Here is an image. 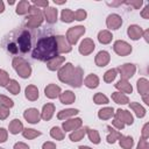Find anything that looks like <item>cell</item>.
<instances>
[{"label":"cell","mask_w":149,"mask_h":149,"mask_svg":"<svg viewBox=\"0 0 149 149\" xmlns=\"http://www.w3.org/2000/svg\"><path fill=\"white\" fill-rule=\"evenodd\" d=\"M57 54H58V50H57L56 36H48L38 40L33 51V57L38 61L48 62L49 59L57 56Z\"/></svg>","instance_id":"obj_1"},{"label":"cell","mask_w":149,"mask_h":149,"mask_svg":"<svg viewBox=\"0 0 149 149\" xmlns=\"http://www.w3.org/2000/svg\"><path fill=\"white\" fill-rule=\"evenodd\" d=\"M44 20V16H43V12L34 6V5H30V8H29V12H28V15H27V22H26V26L28 28H37L42 24Z\"/></svg>","instance_id":"obj_2"},{"label":"cell","mask_w":149,"mask_h":149,"mask_svg":"<svg viewBox=\"0 0 149 149\" xmlns=\"http://www.w3.org/2000/svg\"><path fill=\"white\" fill-rule=\"evenodd\" d=\"M12 65L14 68V70L16 71V73L21 77V78H29L31 74V66L30 64L24 61L21 57H15L12 62Z\"/></svg>","instance_id":"obj_3"},{"label":"cell","mask_w":149,"mask_h":149,"mask_svg":"<svg viewBox=\"0 0 149 149\" xmlns=\"http://www.w3.org/2000/svg\"><path fill=\"white\" fill-rule=\"evenodd\" d=\"M85 31H86V29L84 26H76V27L69 28L66 31V40L70 43V45L76 44L78 42L79 37L85 34Z\"/></svg>","instance_id":"obj_4"},{"label":"cell","mask_w":149,"mask_h":149,"mask_svg":"<svg viewBox=\"0 0 149 149\" xmlns=\"http://www.w3.org/2000/svg\"><path fill=\"white\" fill-rule=\"evenodd\" d=\"M74 66L71 64V63H65V65L61 66L59 70H58V79L62 81V83H65L69 85L73 73H74Z\"/></svg>","instance_id":"obj_5"},{"label":"cell","mask_w":149,"mask_h":149,"mask_svg":"<svg viewBox=\"0 0 149 149\" xmlns=\"http://www.w3.org/2000/svg\"><path fill=\"white\" fill-rule=\"evenodd\" d=\"M30 47H31L30 34L27 30H23L17 37V48L22 52H28L30 50Z\"/></svg>","instance_id":"obj_6"},{"label":"cell","mask_w":149,"mask_h":149,"mask_svg":"<svg viewBox=\"0 0 149 149\" xmlns=\"http://www.w3.org/2000/svg\"><path fill=\"white\" fill-rule=\"evenodd\" d=\"M116 71L120 73L121 76V79H125V80H128L129 78H132L134 74H135V71H136V66L132 63H125L122 65H120Z\"/></svg>","instance_id":"obj_7"},{"label":"cell","mask_w":149,"mask_h":149,"mask_svg":"<svg viewBox=\"0 0 149 149\" xmlns=\"http://www.w3.org/2000/svg\"><path fill=\"white\" fill-rule=\"evenodd\" d=\"M113 49L119 56H127L132 52V45L126 41H121V40H118L114 42Z\"/></svg>","instance_id":"obj_8"},{"label":"cell","mask_w":149,"mask_h":149,"mask_svg":"<svg viewBox=\"0 0 149 149\" xmlns=\"http://www.w3.org/2000/svg\"><path fill=\"white\" fill-rule=\"evenodd\" d=\"M137 91L142 95L143 101L147 105H149V100H148V95H149V81H148L147 78H140L137 80Z\"/></svg>","instance_id":"obj_9"},{"label":"cell","mask_w":149,"mask_h":149,"mask_svg":"<svg viewBox=\"0 0 149 149\" xmlns=\"http://www.w3.org/2000/svg\"><path fill=\"white\" fill-rule=\"evenodd\" d=\"M114 119L120 120L125 125H133V122H134V118H133L132 113L127 109H121V108L118 109L116 112H114Z\"/></svg>","instance_id":"obj_10"},{"label":"cell","mask_w":149,"mask_h":149,"mask_svg":"<svg viewBox=\"0 0 149 149\" xmlns=\"http://www.w3.org/2000/svg\"><path fill=\"white\" fill-rule=\"evenodd\" d=\"M23 118L29 123H38L41 120V112L37 108H28L24 111Z\"/></svg>","instance_id":"obj_11"},{"label":"cell","mask_w":149,"mask_h":149,"mask_svg":"<svg viewBox=\"0 0 149 149\" xmlns=\"http://www.w3.org/2000/svg\"><path fill=\"white\" fill-rule=\"evenodd\" d=\"M94 48H95V44H94L93 40H91V38H84V40L80 42L78 50H79V52H80L81 55L87 56V55H90L91 52H93Z\"/></svg>","instance_id":"obj_12"},{"label":"cell","mask_w":149,"mask_h":149,"mask_svg":"<svg viewBox=\"0 0 149 149\" xmlns=\"http://www.w3.org/2000/svg\"><path fill=\"white\" fill-rule=\"evenodd\" d=\"M83 125V121L80 118H71V119H68L63 122L62 127L65 132H70V130H76L78 128H80Z\"/></svg>","instance_id":"obj_13"},{"label":"cell","mask_w":149,"mask_h":149,"mask_svg":"<svg viewBox=\"0 0 149 149\" xmlns=\"http://www.w3.org/2000/svg\"><path fill=\"white\" fill-rule=\"evenodd\" d=\"M121 24H122V19L119 14H109L106 19V26L112 30L119 29Z\"/></svg>","instance_id":"obj_14"},{"label":"cell","mask_w":149,"mask_h":149,"mask_svg":"<svg viewBox=\"0 0 149 149\" xmlns=\"http://www.w3.org/2000/svg\"><path fill=\"white\" fill-rule=\"evenodd\" d=\"M56 42H57V50H58V52L66 54V52H70L72 50V47L70 45V43L68 42L65 36H62V35L56 36Z\"/></svg>","instance_id":"obj_15"},{"label":"cell","mask_w":149,"mask_h":149,"mask_svg":"<svg viewBox=\"0 0 149 149\" xmlns=\"http://www.w3.org/2000/svg\"><path fill=\"white\" fill-rule=\"evenodd\" d=\"M83 74H84L83 69L79 68V66L76 68V69H74V73H73V76H72V78H71L69 85L72 86V87H80L81 84H83Z\"/></svg>","instance_id":"obj_16"},{"label":"cell","mask_w":149,"mask_h":149,"mask_svg":"<svg viewBox=\"0 0 149 149\" xmlns=\"http://www.w3.org/2000/svg\"><path fill=\"white\" fill-rule=\"evenodd\" d=\"M65 62V57L64 56H55L54 58L49 59L47 62V68L50 70V71H56V70H59L61 65Z\"/></svg>","instance_id":"obj_17"},{"label":"cell","mask_w":149,"mask_h":149,"mask_svg":"<svg viewBox=\"0 0 149 149\" xmlns=\"http://www.w3.org/2000/svg\"><path fill=\"white\" fill-rule=\"evenodd\" d=\"M109 61H111V56H109V54H108L107 51H105V50L99 51V52L97 54L95 58H94V62H95V64H97L98 66H106V65L109 63Z\"/></svg>","instance_id":"obj_18"},{"label":"cell","mask_w":149,"mask_h":149,"mask_svg":"<svg viewBox=\"0 0 149 149\" xmlns=\"http://www.w3.org/2000/svg\"><path fill=\"white\" fill-rule=\"evenodd\" d=\"M44 94L49 99H55L61 94V87L56 84H49L44 88Z\"/></svg>","instance_id":"obj_19"},{"label":"cell","mask_w":149,"mask_h":149,"mask_svg":"<svg viewBox=\"0 0 149 149\" xmlns=\"http://www.w3.org/2000/svg\"><path fill=\"white\" fill-rule=\"evenodd\" d=\"M127 34H128V36H129L132 40L136 41V40H139L140 37H142L143 29H142L140 26H137V24H130V26L128 27V29H127Z\"/></svg>","instance_id":"obj_20"},{"label":"cell","mask_w":149,"mask_h":149,"mask_svg":"<svg viewBox=\"0 0 149 149\" xmlns=\"http://www.w3.org/2000/svg\"><path fill=\"white\" fill-rule=\"evenodd\" d=\"M43 16L48 23H55L57 21V9L54 7H47L43 10Z\"/></svg>","instance_id":"obj_21"},{"label":"cell","mask_w":149,"mask_h":149,"mask_svg":"<svg viewBox=\"0 0 149 149\" xmlns=\"http://www.w3.org/2000/svg\"><path fill=\"white\" fill-rule=\"evenodd\" d=\"M54 112H55V105L54 104H45L42 108V112H41V119L48 121L52 118L54 115Z\"/></svg>","instance_id":"obj_22"},{"label":"cell","mask_w":149,"mask_h":149,"mask_svg":"<svg viewBox=\"0 0 149 149\" xmlns=\"http://www.w3.org/2000/svg\"><path fill=\"white\" fill-rule=\"evenodd\" d=\"M114 86H115L116 90H119V92H122V93H132L133 92L132 84L128 80H125V79H120Z\"/></svg>","instance_id":"obj_23"},{"label":"cell","mask_w":149,"mask_h":149,"mask_svg":"<svg viewBox=\"0 0 149 149\" xmlns=\"http://www.w3.org/2000/svg\"><path fill=\"white\" fill-rule=\"evenodd\" d=\"M24 95L28 100L35 101L38 99V88L35 85H28L24 90Z\"/></svg>","instance_id":"obj_24"},{"label":"cell","mask_w":149,"mask_h":149,"mask_svg":"<svg viewBox=\"0 0 149 149\" xmlns=\"http://www.w3.org/2000/svg\"><path fill=\"white\" fill-rule=\"evenodd\" d=\"M84 85L88 88H95L99 85V77L94 73H90L84 79Z\"/></svg>","instance_id":"obj_25"},{"label":"cell","mask_w":149,"mask_h":149,"mask_svg":"<svg viewBox=\"0 0 149 149\" xmlns=\"http://www.w3.org/2000/svg\"><path fill=\"white\" fill-rule=\"evenodd\" d=\"M58 97H59V101L64 105H70V104L74 102V100H76V95L72 91H64Z\"/></svg>","instance_id":"obj_26"},{"label":"cell","mask_w":149,"mask_h":149,"mask_svg":"<svg viewBox=\"0 0 149 149\" xmlns=\"http://www.w3.org/2000/svg\"><path fill=\"white\" fill-rule=\"evenodd\" d=\"M79 113V111L77 108H68V109H62L58 112L57 114V118L59 120H68V119H71L72 116L77 115Z\"/></svg>","instance_id":"obj_27"},{"label":"cell","mask_w":149,"mask_h":149,"mask_svg":"<svg viewBox=\"0 0 149 149\" xmlns=\"http://www.w3.org/2000/svg\"><path fill=\"white\" fill-rule=\"evenodd\" d=\"M8 130L10 134L15 135V134H19L23 130V123L19 120V119H14L10 121L9 126H8Z\"/></svg>","instance_id":"obj_28"},{"label":"cell","mask_w":149,"mask_h":149,"mask_svg":"<svg viewBox=\"0 0 149 149\" xmlns=\"http://www.w3.org/2000/svg\"><path fill=\"white\" fill-rule=\"evenodd\" d=\"M29 8H30V2L27 1V0H21V1L17 2L15 12L19 15H24V14H28Z\"/></svg>","instance_id":"obj_29"},{"label":"cell","mask_w":149,"mask_h":149,"mask_svg":"<svg viewBox=\"0 0 149 149\" xmlns=\"http://www.w3.org/2000/svg\"><path fill=\"white\" fill-rule=\"evenodd\" d=\"M112 38H113V35L108 30H100L98 33V41L101 44H108V43H111L112 42Z\"/></svg>","instance_id":"obj_30"},{"label":"cell","mask_w":149,"mask_h":149,"mask_svg":"<svg viewBox=\"0 0 149 149\" xmlns=\"http://www.w3.org/2000/svg\"><path fill=\"white\" fill-rule=\"evenodd\" d=\"M86 130H87V127H85V128H78V129L73 130V132L70 134L69 137H70V140H71L72 142H78V141H80V140L85 136Z\"/></svg>","instance_id":"obj_31"},{"label":"cell","mask_w":149,"mask_h":149,"mask_svg":"<svg viewBox=\"0 0 149 149\" xmlns=\"http://www.w3.org/2000/svg\"><path fill=\"white\" fill-rule=\"evenodd\" d=\"M107 129L109 130V134L107 135V137H106V140H107V142L108 143H115L116 142V140H120V137L122 136V134L120 133V132H118V130H115L114 128H112L111 126H107Z\"/></svg>","instance_id":"obj_32"},{"label":"cell","mask_w":149,"mask_h":149,"mask_svg":"<svg viewBox=\"0 0 149 149\" xmlns=\"http://www.w3.org/2000/svg\"><path fill=\"white\" fill-rule=\"evenodd\" d=\"M112 116H114V109L113 107H104L98 112V118L100 120H108Z\"/></svg>","instance_id":"obj_33"},{"label":"cell","mask_w":149,"mask_h":149,"mask_svg":"<svg viewBox=\"0 0 149 149\" xmlns=\"http://www.w3.org/2000/svg\"><path fill=\"white\" fill-rule=\"evenodd\" d=\"M112 99L114 100V102L119 104V105H126L129 102V99L126 94L121 93V92H113L112 93Z\"/></svg>","instance_id":"obj_34"},{"label":"cell","mask_w":149,"mask_h":149,"mask_svg":"<svg viewBox=\"0 0 149 149\" xmlns=\"http://www.w3.org/2000/svg\"><path fill=\"white\" fill-rule=\"evenodd\" d=\"M129 106H130V108L133 109V112L135 113V115H136L137 118H143V116L146 115V109H144V107H143L142 105H140L139 102H130Z\"/></svg>","instance_id":"obj_35"},{"label":"cell","mask_w":149,"mask_h":149,"mask_svg":"<svg viewBox=\"0 0 149 149\" xmlns=\"http://www.w3.org/2000/svg\"><path fill=\"white\" fill-rule=\"evenodd\" d=\"M61 19L63 22L65 23H70L74 20V12H72L71 9L69 8H65L62 10V14H61Z\"/></svg>","instance_id":"obj_36"},{"label":"cell","mask_w":149,"mask_h":149,"mask_svg":"<svg viewBox=\"0 0 149 149\" xmlns=\"http://www.w3.org/2000/svg\"><path fill=\"white\" fill-rule=\"evenodd\" d=\"M119 143H120L121 148H123V149H132L134 146V140L132 136H123L122 135L119 140Z\"/></svg>","instance_id":"obj_37"},{"label":"cell","mask_w":149,"mask_h":149,"mask_svg":"<svg viewBox=\"0 0 149 149\" xmlns=\"http://www.w3.org/2000/svg\"><path fill=\"white\" fill-rule=\"evenodd\" d=\"M41 134H42L41 132H38L36 129H33V128H23V130H22L23 137H26L28 140H33L37 136H41Z\"/></svg>","instance_id":"obj_38"},{"label":"cell","mask_w":149,"mask_h":149,"mask_svg":"<svg viewBox=\"0 0 149 149\" xmlns=\"http://www.w3.org/2000/svg\"><path fill=\"white\" fill-rule=\"evenodd\" d=\"M6 88H7V91H8L9 93L16 95V94H19V92H20V84H19L15 79H10L9 83L7 84Z\"/></svg>","instance_id":"obj_39"},{"label":"cell","mask_w":149,"mask_h":149,"mask_svg":"<svg viewBox=\"0 0 149 149\" xmlns=\"http://www.w3.org/2000/svg\"><path fill=\"white\" fill-rule=\"evenodd\" d=\"M86 133H87V136H88V139H90V141H91L92 143H94V144H99V143H100V135H99L98 130L91 129V128L87 127Z\"/></svg>","instance_id":"obj_40"},{"label":"cell","mask_w":149,"mask_h":149,"mask_svg":"<svg viewBox=\"0 0 149 149\" xmlns=\"http://www.w3.org/2000/svg\"><path fill=\"white\" fill-rule=\"evenodd\" d=\"M50 136H51L52 139L57 140V141H61V140L64 139L65 133H64V130H62L59 127H52L51 130H50Z\"/></svg>","instance_id":"obj_41"},{"label":"cell","mask_w":149,"mask_h":149,"mask_svg":"<svg viewBox=\"0 0 149 149\" xmlns=\"http://www.w3.org/2000/svg\"><path fill=\"white\" fill-rule=\"evenodd\" d=\"M116 76H118L116 69H109V70L106 71L105 74H104V81H105V83H112V81L115 79Z\"/></svg>","instance_id":"obj_42"},{"label":"cell","mask_w":149,"mask_h":149,"mask_svg":"<svg viewBox=\"0 0 149 149\" xmlns=\"http://www.w3.org/2000/svg\"><path fill=\"white\" fill-rule=\"evenodd\" d=\"M93 101L97 105H105V104H108V98L104 93L99 92V93H95L93 95Z\"/></svg>","instance_id":"obj_43"},{"label":"cell","mask_w":149,"mask_h":149,"mask_svg":"<svg viewBox=\"0 0 149 149\" xmlns=\"http://www.w3.org/2000/svg\"><path fill=\"white\" fill-rule=\"evenodd\" d=\"M9 74L7 71L0 69V86H7V84L9 83Z\"/></svg>","instance_id":"obj_44"},{"label":"cell","mask_w":149,"mask_h":149,"mask_svg":"<svg viewBox=\"0 0 149 149\" xmlns=\"http://www.w3.org/2000/svg\"><path fill=\"white\" fill-rule=\"evenodd\" d=\"M0 105L6 106V107H8V108H12V107L14 106V102H13V100L9 99L8 97L0 94Z\"/></svg>","instance_id":"obj_45"},{"label":"cell","mask_w":149,"mask_h":149,"mask_svg":"<svg viewBox=\"0 0 149 149\" xmlns=\"http://www.w3.org/2000/svg\"><path fill=\"white\" fill-rule=\"evenodd\" d=\"M86 16H87V13L81 8L77 9L74 12V20H77V21H83V20L86 19Z\"/></svg>","instance_id":"obj_46"},{"label":"cell","mask_w":149,"mask_h":149,"mask_svg":"<svg viewBox=\"0 0 149 149\" xmlns=\"http://www.w3.org/2000/svg\"><path fill=\"white\" fill-rule=\"evenodd\" d=\"M8 115H9V108L6 107V106L0 105V120H5V119H7Z\"/></svg>","instance_id":"obj_47"},{"label":"cell","mask_w":149,"mask_h":149,"mask_svg":"<svg viewBox=\"0 0 149 149\" xmlns=\"http://www.w3.org/2000/svg\"><path fill=\"white\" fill-rule=\"evenodd\" d=\"M33 5L36 7H49V1L48 0H33Z\"/></svg>","instance_id":"obj_48"},{"label":"cell","mask_w":149,"mask_h":149,"mask_svg":"<svg viewBox=\"0 0 149 149\" xmlns=\"http://www.w3.org/2000/svg\"><path fill=\"white\" fill-rule=\"evenodd\" d=\"M126 5H129V6H133L135 9H139L142 5V0H133V1H126L125 2Z\"/></svg>","instance_id":"obj_49"},{"label":"cell","mask_w":149,"mask_h":149,"mask_svg":"<svg viewBox=\"0 0 149 149\" xmlns=\"http://www.w3.org/2000/svg\"><path fill=\"white\" fill-rule=\"evenodd\" d=\"M7 137H8V132H7L5 128L1 127V128H0V143L6 142Z\"/></svg>","instance_id":"obj_50"},{"label":"cell","mask_w":149,"mask_h":149,"mask_svg":"<svg viewBox=\"0 0 149 149\" xmlns=\"http://www.w3.org/2000/svg\"><path fill=\"white\" fill-rule=\"evenodd\" d=\"M136 149H149L148 140H144V139H142V137H141V140L139 141V144H137Z\"/></svg>","instance_id":"obj_51"},{"label":"cell","mask_w":149,"mask_h":149,"mask_svg":"<svg viewBox=\"0 0 149 149\" xmlns=\"http://www.w3.org/2000/svg\"><path fill=\"white\" fill-rule=\"evenodd\" d=\"M149 137V123H144L143 128H142V139L147 140Z\"/></svg>","instance_id":"obj_52"},{"label":"cell","mask_w":149,"mask_h":149,"mask_svg":"<svg viewBox=\"0 0 149 149\" xmlns=\"http://www.w3.org/2000/svg\"><path fill=\"white\" fill-rule=\"evenodd\" d=\"M112 123H113V126H114L116 129H120V130H121V129H123V128H125V126H126L123 122H121V121H120V120H118V119H113Z\"/></svg>","instance_id":"obj_53"},{"label":"cell","mask_w":149,"mask_h":149,"mask_svg":"<svg viewBox=\"0 0 149 149\" xmlns=\"http://www.w3.org/2000/svg\"><path fill=\"white\" fill-rule=\"evenodd\" d=\"M7 49H8V51L12 52V54H16V52L19 51V48H17V45H16L15 43H9L8 47H7Z\"/></svg>","instance_id":"obj_54"},{"label":"cell","mask_w":149,"mask_h":149,"mask_svg":"<svg viewBox=\"0 0 149 149\" xmlns=\"http://www.w3.org/2000/svg\"><path fill=\"white\" fill-rule=\"evenodd\" d=\"M13 149H30L28 147V144H26L24 142H16L14 144V148Z\"/></svg>","instance_id":"obj_55"},{"label":"cell","mask_w":149,"mask_h":149,"mask_svg":"<svg viewBox=\"0 0 149 149\" xmlns=\"http://www.w3.org/2000/svg\"><path fill=\"white\" fill-rule=\"evenodd\" d=\"M42 149H56V144H55L54 142L48 141V142H44V143H43Z\"/></svg>","instance_id":"obj_56"},{"label":"cell","mask_w":149,"mask_h":149,"mask_svg":"<svg viewBox=\"0 0 149 149\" xmlns=\"http://www.w3.org/2000/svg\"><path fill=\"white\" fill-rule=\"evenodd\" d=\"M141 16H142L143 19H149V5H147V6L143 8V10L141 12Z\"/></svg>","instance_id":"obj_57"},{"label":"cell","mask_w":149,"mask_h":149,"mask_svg":"<svg viewBox=\"0 0 149 149\" xmlns=\"http://www.w3.org/2000/svg\"><path fill=\"white\" fill-rule=\"evenodd\" d=\"M142 36L144 37V40H146V42H149V30L147 29V30H143V34H142Z\"/></svg>","instance_id":"obj_58"},{"label":"cell","mask_w":149,"mask_h":149,"mask_svg":"<svg viewBox=\"0 0 149 149\" xmlns=\"http://www.w3.org/2000/svg\"><path fill=\"white\" fill-rule=\"evenodd\" d=\"M122 2L121 1H112V2H107V5H109V6H119V5H121Z\"/></svg>","instance_id":"obj_59"},{"label":"cell","mask_w":149,"mask_h":149,"mask_svg":"<svg viewBox=\"0 0 149 149\" xmlns=\"http://www.w3.org/2000/svg\"><path fill=\"white\" fill-rule=\"evenodd\" d=\"M5 10V5H3V1L0 0V13H2Z\"/></svg>","instance_id":"obj_60"},{"label":"cell","mask_w":149,"mask_h":149,"mask_svg":"<svg viewBox=\"0 0 149 149\" xmlns=\"http://www.w3.org/2000/svg\"><path fill=\"white\" fill-rule=\"evenodd\" d=\"M54 2H55V3H57V5H63V3H65V2H66V0H63V1H58V0H54Z\"/></svg>","instance_id":"obj_61"},{"label":"cell","mask_w":149,"mask_h":149,"mask_svg":"<svg viewBox=\"0 0 149 149\" xmlns=\"http://www.w3.org/2000/svg\"><path fill=\"white\" fill-rule=\"evenodd\" d=\"M78 149H92V148H90V147H87V146H80Z\"/></svg>","instance_id":"obj_62"},{"label":"cell","mask_w":149,"mask_h":149,"mask_svg":"<svg viewBox=\"0 0 149 149\" xmlns=\"http://www.w3.org/2000/svg\"><path fill=\"white\" fill-rule=\"evenodd\" d=\"M0 149H3V148H0Z\"/></svg>","instance_id":"obj_63"}]
</instances>
